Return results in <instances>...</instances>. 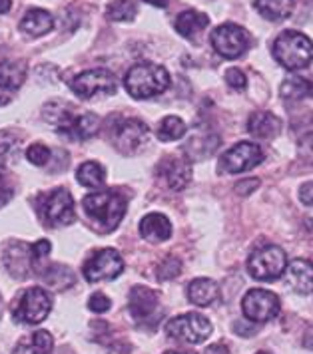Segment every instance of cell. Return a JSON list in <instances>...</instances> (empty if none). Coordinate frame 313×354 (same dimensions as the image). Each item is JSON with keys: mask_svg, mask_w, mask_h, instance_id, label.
Returning <instances> with one entry per match:
<instances>
[{"mask_svg": "<svg viewBox=\"0 0 313 354\" xmlns=\"http://www.w3.org/2000/svg\"><path fill=\"white\" fill-rule=\"evenodd\" d=\"M158 174L164 177L170 189L181 192L190 183V179H192V167H190L188 161L176 160V158H166L160 163V167H158Z\"/></svg>", "mask_w": 313, "mask_h": 354, "instance_id": "ac0fdd59", "label": "cell"}, {"mask_svg": "<svg viewBox=\"0 0 313 354\" xmlns=\"http://www.w3.org/2000/svg\"><path fill=\"white\" fill-rule=\"evenodd\" d=\"M299 199L305 205H313V183H303L299 187Z\"/></svg>", "mask_w": 313, "mask_h": 354, "instance_id": "60d3db41", "label": "cell"}, {"mask_svg": "<svg viewBox=\"0 0 313 354\" xmlns=\"http://www.w3.org/2000/svg\"><path fill=\"white\" fill-rule=\"evenodd\" d=\"M274 58L285 70L307 68L313 60V42L305 34L285 30L274 42Z\"/></svg>", "mask_w": 313, "mask_h": 354, "instance_id": "3957f363", "label": "cell"}, {"mask_svg": "<svg viewBox=\"0 0 313 354\" xmlns=\"http://www.w3.org/2000/svg\"><path fill=\"white\" fill-rule=\"evenodd\" d=\"M208 24H210V18L198 10H186V12L178 15L176 22H174L178 34H181L184 38H196L202 30L208 28Z\"/></svg>", "mask_w": 313, "mask_h": 354, "instance_id": "cb8c5ba5", "label": "cell"}, {"mask_svg": "<svg viewBox=\"0 0 313 354\" xmlns=\"http://www.w3.org/2000/svg\"><path fill=\"white\" fill-rule=\"evenodd\" d=\"M285 281L296 292H310L313 289V263L305 259H296L285 271Z\"/></svg>", "mask_w": 313, "mask_h": 354, "instance_id": "d6986e66", "label": "cell"}, {"mask_svg": "<svg viewBox=\"0 0 313 354\" xmlns=\"http://www.w3.org/2000/svg\"><path fill=\"white\" fill-rule=\"evenodd\" d=\"M12 8V0H0V15H6Z\"/></svg>", "mask_w": 313, "mask_h": 354, "instance_id": "ee69618b", "label": "cell"}, {"mask_svg": "<svg viewBox=\"0 0 313 354\" xmlns=\"http://www.w3.org/2000/svg\"><path fill=\"white\" fill-rule=\"evenodd\" d=\"M287 265L285 251L278 245H265L253 251L247 259V271L258 281H276L283 274Z\"/></svg>", "mask_w": 313, "mask_h": 354, "instance_id": "5b68a950", "label": "cell"}, {"mask_svg": "<svg viewBox=\"0 0 313 354\" xmlns=\"http://www.w3.org/2000/svg\"><path fill=\"white\" fill-rule=\"evenodd\" d=\"M78 115H80V113H76L74 106H70V104L62 102V100H52V102H48V104L42 108V118H44V122H48L50 126H54L56 131H58L60 136H64V138H70V133H72V128H74Z\"/></svg>", "mask_w": 313, "mask_h": 354, "instance_id": "5bb4252c", "label": "cell"}, {"mask_svg": "<svg viewBox=\"0 0 313 354\" xmlns=\"http://www.w3.org/2000/svg\"><path fill=\"white\" fill-rule=\"evenodd\" d=\"M262 160H264V151L260 145L251 144V142H240L222 156L220 171L222 174H244V171H249L251 167L260 165Z\"/></svg>", "mask_w": 313, "mask_h": 354, "instance_id": "8fae6325", "label": "cell"}, {"mask_svg": "<svg viewBox=\"0 0 313 354\" xmlns=\"http://www.w3.org/2000/svg\"><path fill=\"white\" fill-rule=\"evenodd\" d=\"M258 12L271 22L285 20L294 10V0H256Z\"/></svg>", "mask_w": 313, "mask_h": 354, "instance_id": "484cf974", "label": "cell"}, {"mask_svg": "<svg viewBox=\"0 0 313 354\" xmlns=\"http://www.w3.org/2000/svg\"><path fill=\"white\" fill-rule=\"evenodd\" d=\"M76 179H78V183L84 185V187L94 189V187H100L106 181V171H104V167L100 163H96V161H86V163H82L76 169Z\"/></svg>", "mask_w": 313, "mask_h": 354, "instance_id": "4316f807", "label": "cell"}, {"mask_svg": "<svg viewBox=\"0 0 313 354\" xmlns=\"http://www.w3.org/2000/svg\"><path fill=\"white\" fill-rule=\"evenodd\" d=\"M226 82H228V86L233 88V90H246L247 86V78L244 76V72L238 70V68H230L226 72Z\"/></svg>", "mask_w": 313, "mask_h": 354, "instance_id": "d590c367", "label": "cell"}, {"mask_svg": "<svg viewBox=\"0 0 313 354\" xmlns=\"http://www.w3.org/2000/svg\"><path fill=\"white\" fill-rule=\"evenodd\" d=\"M202 354H231V353H230V348H228L226 344H220V342H217V344H212V346H208V348H206V351H204Z\"/></svg>", "mask_w": 313, "mask_h": 354, "instance_id": "7bdbcfd3", "label": "cell"}, {"mask_svg": "<svg viewBox=\"0 0 313 354\" xmlns=\"http://www.w3.org/2000/svg\"><path fill=\"white\" fill-rule=\"evenodd\" d=\"M164 354H188V353H178V351H170V353H164Z\"/></svg>", "mask_w": 313, "mask_h": 354, "instance_id": "bcb514c9", "label": "cell"}, {"mask_svg": "<svg viewBox=\"0 0 313 354\" xmlns=\"http://www.w3.org/2000/svg\"><path fill=\"white\" fill-rule=\"evenodd\" d=\"M144 2H148L152 6H158V8H166L170 4V0H144Z\"/></svg>", "mask_w": 313, "mask_h": 354, "instance_id": "f6af8a7d", "label": "cell"}, {"mask_svg": "<svg viewBox=\"0 0 313 354\" xmlns=\"http://www.w3.org/2000/svg\"><path fill=\"white\" fill-rule=\"evenodd\" d=\"M0 315H2V297H0Z\"/></svg>", "mask_w": 313, "mask_h": 354, "instance_id": "7dc6e473", "label": "cell"}, {"mask_svg": "<svg viewBox=\"0 0 313 354\" xmlns=\"http://www.w3.org/2000/svg\"><path fill=\"white\" fill-rule=\"evenodd\" d=\"M281 129V120L271 112H256L247 120V131L256 138L269 140L276 138Z\"/></svg>", "mask_w": 313, "mask_h": 354, "instance_id": "44dd1931", "label": "cell"}, {"mask_svg": "<svg viewBox=\"0 0 313 354\" xmlns=\"http://www.w3.org/2000/svg\"><path fill=\"white\" fill-rule=\"evenodd\" d=\"M30 247H33L34 265H38L40 261H44V259L48 257L50 251H52V245H50V241H46V239H40V241H36L34 245H30Z\"/></svg>", "mask_w": 313, "mask_h": 354, "instance_id": "74e56055", "label": "cell"}, {"mask_svg": "<svg viewBox=\"0 0 313 354\" xmlns=\"http://www.w3.org/2000/svg\"><path fill=\"white\" fill-rule=\"evenodd\" d=\"M258 185H260V181H258V179H253V181H251V179H246V181H240V183L235 185V192H238L240 195H247V194H251Z\"/></svg>", "mask_w": 313, "mask_h": 354, "instance_id": "ab89813d", "label": "cell"}, {"mask_svg": "<svg viewBox=\"0 0 313 354\" xmlns=\"http://www.w3.org/2000/svg\"><path fill=\"white\" fill-rule=\"evenodd\" d=\"M148 126L144 122H140V120H134V118L122 120L114 128V136H112L114 147L120 153H124V156L138 153L144 145L148 144Z\"/></svg>", "mask_w": 313, "mask_h": 354, "instance_id": "7c38bea8", "label": "cell"}, {"mask_svg": "<svg viewBox=\"0 0 313 354\" xmlns=\"http://www.w3.org/2000/svg\"><path fill=\"white\" fill-rule=\"evenodd\" d=\"M50 156H52V151L44 144H33L26 149V160L36 167H44L48 163Z\"/></svg>", "mask_w": 313, "mask_h": 354, "instance_id": "836d02e7", "label": "cell"}, {"mask_svg": "<svg viewBox=\"0 0 313 354\" xmlns=\"http://www.w3.org/2000/svg\"><path fill=\"white\" fill-rule=\"evenodd\" d=\"M166 335L188 344H199L212 335V322L199 313H186L166 324Z\"/></svg>", "mask_w": 313, "mask_h": 354, "instance_id": "ba28073f", "label": "cell"}, {"mask_svg": "<svg viewBox=\"0 0 313 354\" xmlns=\"http://www.w3.org/2000/svg\"><path fill=\"white\" fill-rule=\"evenodd\" d=\"M10 197H12V187H8V185H6V181L0 177V207H2L4 203H8V201H10Z\"/></svg>", "mask_w": 313, "mask_h": 354, "instance_id": "b9f144b4", "label": "cell"}, {"mask_svg": "<svg viewBox=\"0 0 313 354\" xmlns=\"http://www.w3.org/2000/svg\"><path fill=\"white\" fill-rule=\"evenodd\" d=\"M126 92L136 100H148V97L164 94L170 86V74L164 66L142 62L132 66L124 78Z\"/></svg>", "mask_w": 313, "mask_h": 354, "instance_id": "7a4b0ae2", "label": "cell"}, {"mask_svg": "<svg viewBox=\"0 0 313 354\" xmlns=\"http://www.w3.org/2000/svg\"><path fill=\"white\" fill-rule=\"evenodd\" d=\"M50 308H52V299H50L48 290L33 287L20 295L17 305L12 306V317L17 322L38 324L48 317Z\"/></svg>", "mask_w": 313, "mask_h": 354, "instance_id": "52a82bcc", "label": "cell"}, {"mask_svg": "<svg viewBox=\"0 0 313 354\" xmlns=\"http://www.w3.org/2000/svg\"><path fill=\"white\" fill-rule=\"evenodd\" d=\"M138 15V6L134 0H114L106 8V17L112 22H130Z\"/></svg>", "mask_w": 313, "mask_h": 354, "instance_id": "1f68e13d", "label": "cell"}, {"mask_svg": "<svg viewBox=\"0 0 313 354\" xmlns=\"http://www.w3.org/2000/svg\"><path fill=\"white\" fill-rule=\"evenodd\" d=\"M249 44H251L249 32L246 28H242L238 24H231V22L217 26L214 34H212L214 50L220 56H224L228 60H235V58L244 56L247 48H249Z\"/></svg>", "mask_w": 313, "mask_h": 354, "instance_id": "9c48e42d", "label": "cell"}, {"mask_svg": "<svg viewBox=\"0 0 313 354\" xmlns=\"http://www.w3.org/2000/svg\"><path fill=\"white\" fill-rule=\"evenodd\" d=\"M110 299L104 295V292H94L92 297H90V301H88V308L92 310V313H106V310H110Z\"/></svg>", "mask_w": 313, "mask_h": 354, "instance_id": "8d00e7d4", "label": "cell"}, {"mask_svg": "<svg viewBox=\"0 0 313 354\" xmlns=\"http://www.w3.org/2000/svg\"><path fill=\"white\" fill-rule=\"evenodd\" d=\"M38 211L44 219V223L50 227H62L74 223V199L68 189L58 187L54 192L38 197Z\"/></svg>", "mask_w": 313, "mask_h": 354, "instance_id": "277c9868", "label": "cell"}, {"mask_svg": "<svg viewBox=\"0 0 313 354\" xmlns=\"http://www.w3.org/2000/svg\"><path fill=\"white\" fill-rule=\"evenodd\" d=\"M82 205L86 209V215L98 225L100 231L108 233V231H114L116 227L120 225V221L124 219L128 201L122 194L108 189V192L86 195Z\"/></svg>", "mask_w": 313, "mask_h": 354, "instance_id": "6da1fadb", "label": "cell"}, {"mask_svg": "<svg viewBox=\"0 0 313 354\" xmlns=\"http://www.w3.org/2000/svg\"><path fill=\"white\" fill-rule=\"evenodd\" d=\"M100 128V118L96 113L92 112H84L78 115V122L72 129V136L70 140L74 142H84V140H90L92 136H96V131Z\"/></svg>", "mask_w": 313, "mask_h": 354, "instance_id": "83f0119b", "label": "cell"}, {"mask_svg": "<svg viewBox=\"0 0 313 354\" xmlns=\"http://www.w3.org/2000/svg\"><path fill=\"white\" fill-rule=\"evenodd\" d=\"M181 265L180 261L176 257H166L162 261V265L158 267V277L160 279H172V277H176V274L180 273Z\"/></svg>", "mask_w": 313, "mask_h": 354, "instance_id": "e575fe53", "label": "cell"}, {"mask_svg": "<svg viewBox=\"0 0 313 354\" xmlns=\"http://www.w3.org/2000/svg\"><path fill=\"white\" fill-rule=\"evenodd\" d=\"M258 354H267V353H258Z\"/></svg>", "mask_w": 313, "mask_h": 354, "instance_id": "c3c4849f", "label": "cell"}, {"mask_svg": "<svg viewBox=\"0 0 313 354\" xmlns=\"http://www.w3.org/2000/svg\"><path fill=\"white\" fill-rule=\"evenodd\" d=\"M124 271V261L116 249H100L86 259L82 265L84 279L88 283L112 281Z\"/></svg>", "mask_w": 313, "mask_h": 354, "instance_id": "30bf717a", "label": "cell"}, {"mask_svg": "<svg viewBox=\"0 0 313 354\" xmlns=\"http://www.w3.org/2000/svg\"><path fill=\"white\" fill-rule=\"evenodd\" d=\"M18 140L17 133L12 131H0V167L8 165V161L15 160L18 151Z\"/></svg>", "mask_w": 313, "mask_h": 354, "instance_id": "d6a6232c", "label": "cell"}, {"mask_svg": "<svg viewBox=\"0 0 313 354\" xmlns=\"http://www.w3.org/2000/svg\"><path fill=\"white\" fill-rule=\"evenodd\" d=\"M54 28V18L50 12L42 8H33L28 10L24 18L20 20V30L28 36H44Z\"/></svg>", "mask_w": 313, "mask_h": 354, "instance_id": "7402d4cb", "label": "cell"}, {"mask_svg": "<svg viewBox=\"0 0 313 354\" xmlns=\"http://www.w3.org/2000/svg\"><path fill=\"white\" fill-rule=\"evenodd\" d=\"M280 92L283 100H301V97L312 96L313 86L310 84V80H305V78L292 76V78L283 80Z\"/></svg>", "mask_w": 313, "mask_h": 354, "instance_id": "4dcf8cb0", "label": "cell"}, {"mask_svg": "<svg viewBox=\"0 0 313 354\" xmlns=\"http://www.w3.org/2000/svg\"><path fill=\"white\" fill-rule=\"evenodd\" d=\"M140 235L150 243H164L172 237V223L162 213H148L140 221Z\"/></svg>", "mask_w": 313, "mask_h": 354, "instance_id": "ffe728a7", "label": "cell"}, {"mask_svg": "<svg viewBox=\"0 0 313 354\" xmlns=\"http://www.w3.org/2000/svg\"><path fill=\"white\" fill-rule=\"evenodd\" d=\"M42 279H44V283L48 287H52V289L62 290L74 285V273L68 267H64V265H52V267H48L42 273Z\"/></svg>", "mask_w": 313, "mask_h": 354, "instance_id": "f546056e", "label": "cell"}, {"mask_svg": "<svg viewBox=\"0 0 313 354\" xmlns=\"http://www.w3.org/2000/svg\"><path fill=\"white\" fill-rule=\"evenodd\" d=\"M160 142H176L186 136V124L178 115H166L156 129Z\"/></svg>", "mask_w": 313, "mask_h": 354, "instance_id": "f1b7e54d", "label": "cell"}, {"mask_svg": "<svg viewBox=\"0 0 313 354\" xmlns=\"http://www.w3.org/2000/svg\"><path fill=\"white\" fill-rule=\"evenodd\" d=\"M220 297V289L212 279H196L188 285V299L196 306L214 305Z\"/></svg>", "mask_w": 313, "mask_h": 354, "instance_id": "603a6c76", "label": "cell"}, {"mask_svg": "<svg viewBox=\"0 0 313 354\" xmlns=\"http://www.w3.org/2000/svg\"><path fill=\"white\" fill-rule=\"evenodd\" d=\"M26 80V66L22 62H0V106H6Z\"/></svg>", "mask_w": 313, "mask_h": 354, "instance_id": "9a60e30c", "label": "cell"}, {"mask_svg": "<svg viewBox=\"0 0 313 354\" xmlns=\"http://www.w3.org/2000/svg\"><path fill=\"white\" fill-rule=\"evenodd\" d=\"M4 265L17 279H26L33 269V247L24 243H12L4 251Z\"/></svg>", "mask_w": 313, "mask_h": 354, "instance_id": "e0dca14e", "label": "cell"}, {"mask_svg": "<svg viewBox=\"0 0 313 354\" xmlns=\"http://www.w3.org/2000/svg\"><path fill=\"white\" fill-rule=\"evenodd\" d=\"M72 92L82 100H92L98 96H112L118 90L116 76L106 70V68H94V70H86L82 74H78L72 84H70Z\"/></svg>", "mask_w": 313, "mask_h": 354, "instance_id": "8992f818", "label": "cell"}, {"mask_svg": "<svg viewBox=\"0 0 313 354\" xmlns=\"http://www.w3.org/2000/svg\"><path fill=\"white\" fill-rule=\"evenodd\" d=\"M280 299L278 295L264 289H251L244 295L242 310L246 319L253 322H267L280 315Z\"/></svg>", "mask_w": 313, "mask_h": 354, "instance_id": "4fadbf2b", "label": "cell"}, {"mask_svg": "<svg viewBox=\"0 0 313 354\" xmlns=\"http://www.w3.org/2000/svg\"><path fill=\"white\" fill-rule=\"evenodd\" d=\"M299 156L303 160L312 161L313 163V131L305 133L301 140H299Z\"/></svg>", "mask_w": 313, "mask_h": 354, "instance_id": "f35d334b", "label": "cell"}, {"mask_svg": "<svg viewBox=\"0 0 313 354\" xmlns=\"http://www.w3.org/2000/svg\"><path fill=\"white\" fill-rule=\"evenodd\" d=\"M54 346L52 337L46 330H36L26 338H22L15 348V354H50Z\"/></svg>", "mask_w": 313, "mask_h": 354, "instance_id": "d4e9b609", "label": "cell"}, {"mask_svg": "<svg viewBox=\"0 0 313 354\" xmlns=\"http://www.w3.org/2000/svg\"><path fill=\"white\" fill-rule=\"evenodd\" d=\"M160 303L158 292H154L148 287H134L128 297V310L138 322H144L152 319V315L156 313Z\"/></svg>", "mask_w": 313, "mask_h": 354, "instance_id": "2e32d148", "label": "cell"}]
</instances>
